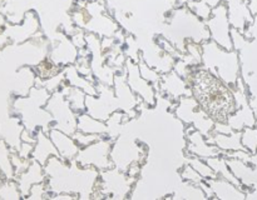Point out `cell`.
<instances>
[{"label":"cell","instance_id":"cell-1","mask_svg":"<svg viewBox=\"0 0 257 200\" xmlns=\"http://www.w3.org/2000/svg\"><path fill=\"white\" fill-rule=\"evenodd\" d=\"M186 82L201 109L215 122H227L230 115L237 109L233 88L203 65L191 66Z\"/></svg>","mask_w":257,"mask_h":200},{"label":"cell","instance_id":"cell-2","mask_svg":"<svg viewBox=\"0 0 257 200\" xmlns=\"http://www.w3.org/2000/svg\"><path fill=\"white\" fill-rule=\"evenodd\" d=\"M44 172L49 195L69 192L77 194L79 199H90L99 179V170L80 166L75 160L67 162L59 156L49 158Z\"/></svg>","mask_w":257,"mask_h":200},{"label":"cell","instance_id":"cell-3","mask_svg":"<svg viewBox=\"0 0 257 200\" xmlns=\"http://www.w3.org/2000/svg\"><path fill=\"white\" fill-rule=\"evenodd\" d=\"M201 45V65L212 72L231 88H236V84L241 78V62L237 50H226L211 39Z\"/></svg>","mask_w":257,"mask_h":200},{"label":"cell","instance_id":"cell-4","mask_svg":"<svg viewBox=\"0 0 257 200\" xmlns=\"http://www.w3.org/2000/svg\"><path fill=\"white\" fill-rule=\"evenodd\" d=\"M50 94L52 92H48L45 88L35 85L29 90V95L27 98L17 99L15 105L18 109H20L18 112L22 114L25 129L30 130L32 132H37L39 129L48 132L52 128V115L45 109Z\"/></svg>","mask_w":257,"mask_h":200},{"label":"cell","instance_id":"cell-5","mask_svg":"<svg viewBox=\"0 0 257 200\" xmlns=\"http://www.w3.org/2000/svg\"><path fill=\"white\" fill-rule=\"evenodd\" d=\"M137 179L130 176L127 172L112 168L99 172V179L95 185L93 198H107V199H127L131 196L133 185Z\"/></svg>","mask_w":257,"mask_h":200},{"label":"cell","instance_id":"cell-6","mask_svg":"<svg viewBox=\"0 0 257 200\" xmlns=\"http://www.w3.org/2000/svg\"><path fill=\"white\" fill-rule=\"evenodd\" d=\"M173 114L182 124L193 125L206 138H210L213 132L215 122L201 109L197 100L192 95L181 98L173 109Z\"/></svg>","mask_w":257,"mask_h":200},{"label":"cell","instance_id":"cell-7","mask_svg":"<svg viewBox=\"0 0 257 200\" xmlns=\"http://www.w3.org/2000/svg\"><path fill=\"white\" fill-rule=\"evenodd\" d=\"M47 112L52 115L53 128L62 130L67 134L73 135L78 130V114L70 108L67 98L62 89H58L50 94L49 100L45 105Z\"/></svg>","mask_w":257,"mask_h":200},{"label":"cell","instance_id":"cell-8","mask_svg":"<svg viewBox=\"0 0 257 200\" xmlns=\"http://www.w3.org/2000/svg\"><path fill=\"white\" fill-rule=\"evenodd\" d=\"M113 140L108 136H103L98 142L82 148L78 152L75 162L83 168H94V169L103 172L114 168L113 160L110 158Z\"/></svg>","mask_w":257,"mask_h":200},{"label":"cell","instance_id":"cell-9","mask_svg":"<svg viewBox=\"0 0 257 200\" xmlns=\"http://www.w3.org/2000/svg\"><path fill=\"white\" fill-rule=\"evenodd\" d=\"M95 86L98 90L97 96L87 95V98H85L87 112L95 119L107 122L112 112L120 110L119 102L115 96L113 86L100 82H95Z\"/></svg>","mask_w":257,"mask_h":200},{"label":"cell","instance_id":"cell-10","mask_svg":"<svg viewBox=\"0 0 257 200\" xmlns=\"http://www.w3.org/2000/svg\"><path fill=\"white\" fill-rule=\"evenodd\" d=\"M206 26L210 32V39L216 44L225 48L226 50H233L232 38H231V22L228 19V4L223 2L218 6L213 8L210 19L206 20Z\"/></svg>","mask_w":257,"mask_h":200},{"label":"cell","instance_id":"cell-11","mask_svg":"<svg viewBox=\"0 0 257 200\" xmlns=\"http://www.w3.org/2000/svg\"><path fill=\"white\" fill-rule=\"evenodd\" d=\"M124 68L127 72V82L132 92L138 95L148 108H155L157 104V90L150 82L143 79L140 72L138 62L131 58H127Z\"/></svg>","mask_w":257,"mask_h":200},{"label":"cell","instance_id":"cell-12","mask_svg":"<svg viewBox=\"0 0 257 200\" xmlns=\"http://www.w3.org/2000/svg\"><path fill=\"white\" fill-rule=\"evenodd\" d=\"M185 154L195 155L201 159H208V158H215L222 155V152L216 146L215 144H211L207 142V138L196 129L193 125H186L185 128Z\"/></svg>","mask_w":257,"mask_h":200},{"label":"cell","instance_id":"cell-13","mask_svg":"<svg viewBox=\"0 0 257 200\" xmlns=\"http://www.w3.org/2000/svg\"><path fill=\"white\" fill-rule=\"evenodd\" d=\"M113 89L119 102V109L124 112H133L138 110V106L142 104V99L132 92L127 82V72L125 68L115 72L113 79Z\"/></svg>","mask_w":257,"mask_h":200},{"label":"cell","instance_id":"cell-14","mask_svg":"<svg viewBox=\"0 0 257 200\" xmlns=\"http://www.w3.org/2000/svg\"><path fill=\"white\" fill-rule=\"evenodd\" d=\"M157 92L165 95L172 102H178L181 98L192 95L190 85L176 70H171L166 74H162Z\"/></svg>","mask_w":257,"mask_h":200},{"label":"cell","instance_id":"cell-15","mask_svg":"<svg viewBox=\"0 0 257 200\" xmlns=\"http://www.w3.org/2000/svg\"><path fill=\"white\" fill-rule=\"evenodd\" d=\"M48 135H49V138L52 139V142H54L60 158H62L64 162H73V160H75L78 152H80L82 148L78 145V142H75L73 135L67 134V132H62V130L53 126L48 130Z\"/></svg>","mask_w":257,"mask_h":200},{"label":"cell","instance_id":"cell-16","mask_svg":"<svg viewBox=\"0 0 257 200\" xmlns=\"http://www.w3.org/2000/svg\"><path fill=\"white\" fill-rule=\"evenodd\" d=\"M215 194V199L221 200H245L247 199V192L228 180L222 178H213L206 180Z\"/></svg>","mask_w":257,"mask_h":200},{"label":"cell","instance_id":"cell-17","mask_svg":"<svg viewBox=\"0 0 257 200\" xmlns=\"http://www.w3.org/2000/svg\"><path fill=\"white\" fill-rule=\"evenodd\" d=\"M78 59V48L73 44L72 39L62 35V39L58 42V45L52 50L49 55V60L53 64L60 68H65L67 65L75 64Z\"/></svg>","mask_w":257,"mask_h":200},{"label":"cell","instance_id":"cell-18","mask_svg":"<svg viewBox=\"0 0 257 200\" xmlns=\"http://www.w3.org/2000/svg\"><path fill=\"white\" fill-rule=\"evenodd\" d=\"M18 186H19L20 192H22L23 198H28L30 189L34 184L38 182H47V175H45L44 166L40 162L32 160L30 165L25 172L18 175Z\"/></svg>","mask_w":257,"mask_h":200},{"label":"cell","instance_id":"cell-19","mask_svg":"<svg viewBox=\"0 0 257 200\" xmlns=\"http://www.w3.org/2000/svg\"><path fill=\"white\" fill-rule=\"evenodd\" d=\"M52 156H59V152H58L57 148H55L54 142H52V139L48 135V132L45 130L39 129L37 132V142L34 144V150H33L32 159L35 162H40V164L44 166L48 162L49 158Z\"/></svg>","mask_w":257,"mask_h":200},{"label":"cell","instance_id":"cell-20","mask_svg":"<svg viewBox=\"0 0 257 200\" xmlns=\"http://www.w3.org/2000/svg\"><path fill=\"white\" fill-rule=\"evenodd\" d=\"M207 142L218 146V149L222 152V155L228 152L245 150L242 146V142H241V132H235V130L230 134L213 132L211 136L207 138Z\"/></svg>","mask_w":257,"mask_h":200},{"label":"cell","instance_id":"cell-21","mask_svg":"<svg viewBox=\"0 0 257 200\" xmlns=\"http://www.w3.org/2000/svg\"><path fill=\"white\" fill-rule=\"evenodd\" d=\"M63 70H64L65 82H67L68 84L72 85V86L79 88V89L83 90L87 95L97 96L98 90L97 86H95V82H93L92 80H89L88 78L83 76V75L78 72L74 64L67 65Z\"/></svg>","mask_w":257,"mask_h":200},{"label":"cell","instance_id":"cell-22","mask_svg":"<svg viewBox=\"0 0 257 200\" xmlns=\"http://www.w3.org/2000/svg\"><path fill=\"white\" fill-rule=\"evenodd\" d=\"M78 130L82 132H87V134H100L107 135L108 136V125L105 122L98 120L93 118L92 115L88 114L87 112L78 114Z\"/></svg>","mask_w":257,"mask_h":200},{"label":"cell","instance_id":"cell-23","mask_svg":"<svg viewBox=\"0 0 257 200\" xmlns=\"http://www.w3.org/2000/svg\"><path fill=\"white\" fill-rule=\"evenodd\" d=\"M62 92H64L65 98H67L68 102H69L70 108L74 110V112L77 114H82V112H87V104H85V94L83 90H80L79 88L72 86V85L68 84L67 82H64V84L62 85Z\"/></svg>","mask_w":257,"mask_h":200},{"label":"cell","instance_id":"cell-24","mask_svg":"<svg viewBox=\"0 0 257 200\" xmlns=\"http://www.w3.org/2000/svg\"><path fill=\"white\" fill-rule=\"evenodd\" d=\"M207 164L210 165L211 168L213 169V172H216L218 178H222V179L228 180V182H233L235 185H237L238 188L243 190L242 184H241L240 180L235 176V174L232 172V170L230 169L227 164V158L223 156V155H220V156H215V158H208L206 159Z\"/></svg>","mask_w":257,"mask_h":200},{"label":"cell","instance_id":"cell-25","mask_svg":"<svg viewBox=\"0 0 257 200\" xmlns=\"http://www.w3.org/2000/svg\"><path fill=\"white\" fill-rule=\"evenodd\" d=\"M185 162L190 164L205 180L213 179V178L217 176L212 168L207 164L205 159H201V158L195 156V155L185 154Z\"/></svg>","mask_w":257,"mask_h":200},{"label":"cell","instance_id":"cell-26","mask_svg":"<svg viewBox=\"0 0 257 200\" xmlns=\"http://www.w3.org/2000/svg\"><path fill=\"white\" fill-rule=\"evenodd\" d=\"M241 142L246 152L251 155L257 154V126H247L241 130Z\"/></svg>","mask_w":257,"mask_h":200},{"label":"cell","instance_id":"cell-27","mask_svg":"<svg viewBox=\"0 0 257 200\" xmlns=\"http://www.w3.org/2000/svg\"><path fill=\"white\" fill-rule=\"evenodd\" d=\"M186 6H187L196 16L200 18L201 20H203V22L210 19L211 12H212V8H211L205 0H187Z\"/></svg>","mask_w":257,"mask_h":200},{"label":"cell","instance_id":"cell-28","mask_svg":"<svg viewBox=\"0 0 257 200\" xmlns=\"http://www.w3.org/2000/svg\"><path fill=\"white\" fill-rule=\"evenodd\" d=\"M138 66H140V72H141V75H142L143 79H146L147 82H150L151 84L156 88V90H157L162 74H161V72H158L157 70L153 69V68H151L150 65H148L147 62L142 59V58H141L140 62H138Z\"/></svg>","mask_w":257,"mask_h":200},{"label":"cell","instance_id":"cell-29","mask_svg":"<svg viewBox=\"0 0 257 200\" xmlns=\"http://www.w3.org/2000/svg\"><path fill=\"white\" fill-rule=\"evenodd\" d=\"M178 174H180V178L182 179V182H191V184L198 185V186L205 182V179L190 164H187V162H183Z\"/></svg>","mask_w":257,"mask_h":200},{"label":"cell","instance_id":"cell-30","mask_svg":"<svg viewBox=\"0 0 257 200\" xmlns=\"http://www.w3.org/2000/svg\"><path fill=\"white\" fill-rule=\"evenodd\" d=\"M103 136H107V135H100V134H87V132H82L79 130L73 134V138L75 139V142H78L80 148H85L88 145L93 144V142H98V140L102 139Z\"/></svg>","mask_w":257,"mask_h":200},{"label":"cell","instance_id":"cell-31","mask_svg":"<svg viewBox=\"0 0 257 200\" xmlns=\"http://www.w3.org/2000/svg\"><path fill=\"white\" fill-rule=\"evenodd\" d=\"M33 150H34V144L23 142L22 146L18 150V154H19V156L23 158V159H32Z\"/></svg>","mask_w":257,"mask_h":200},{"label":"cell","instance_id":"cell-32","mask_svg":"<svg viewBox=\"0 0 257 200\" xmlns=\"http://www.w3.org/2000/svg\"><path fill=\"white\" fill-rule=\"evenodd\" d=\"M243 2H246V5H247L248 10L251 12V14L253 15V16H256L257 15V0H243Z\"/></svg>","mask_w":257,"mask_h":200},{"label":"cell","instance_id":"cell-33","mask_svg":"<svg viewBox=\"0 0 257 200\" xmlns=\"http://www.w3.org/2000/svg\"><path fill=\"white\" fill-rule=\"evenodd\" d=\"M205 2H207V4L210 5V6L212 8V9H213V8L218 6V5L222 4V2H226V0H205Z\"/></svg>","mask_w":257,"mask_h":200},{"label":"cell","instance_id":"cell-34","mask_svg":"<svg viewBox=\"0 0 257 200\" xmlns=\"http://www.w3.org/2000/svg\"><path fill=\"white\" fill-rule=\"evenodd\" d=\"M84 15H85V12H80V16H82V19L83 18H84ZM85 20H80V22L79 24H78V26H84V24H85Z\"/></svg>","mask_w":257,"mask_h":200},{"label":"cell","instance_id":"cell-35","mask_svg":"<svg viewBox=\"0 0 257 200\" xmlns=\"http://www.w3.org/2000/svg\"><path fill=\"white\" fill-rule=\"evenodd\" d=\"M256 126H257V124H256Z\"/></svg>","mask_w":257,"mask_h":200}]
</instances>
